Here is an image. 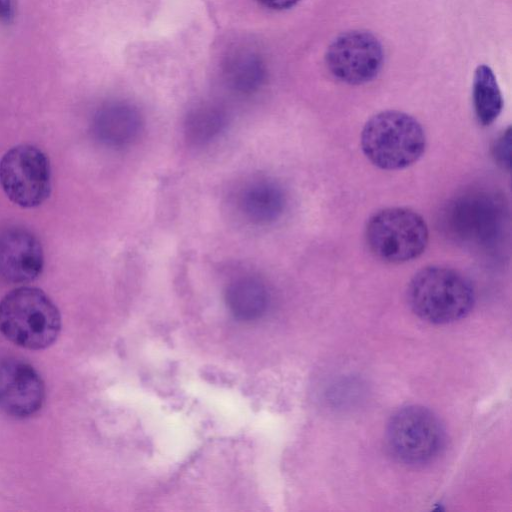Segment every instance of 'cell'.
Returning a JSON list of instances; mask_svg holds the SVG:
<instances>
[{
	"label": "cell",
	"mask_w": 512,
	"mask_h": 512,
	"mask_svg": "<svg viewBox=\"0 0 512 512\" xmlns=\"http://www.w3.org/2000/svg\"><path fill=\"white\" fill-rule=\"evenodd\" d=\"M60 330L59 310L39 288L20 286L0 300V332L15 345L42 350L57 340Z\"/></svg>",
	"instance_id": "1"
},
{
	"label": "cell",
	"mask_w": 512,
	"mask_h": 512,
	"mask_svg": "<svg viewBox=\"0 0 512 512\" xmlns=\"http://www.w3.org/2000/svg\"><path fill=\"white\" fill-rule=\"evenodd\" d=\"M406 295L411 310L434 324L462 319L475 301L473 286L463 274L435 265L422 268L411 278Z\"/></svg>",
	"instance_id": "2"
},
{
	"label": "cell",
	"mask_w": 512,
	"mask_h": 512,
	"mask_svg": "<svg viewBox=\"0 0 512 512\" xmlns=\"http://www.w3.org/2000/svg\"><path fill=\"white\" fill-rule=\"evenodd\" d=\"M366 158L383 170H401L417 162L425 152L426 135L411 115L386 110L373 115L361 132Z\"/></svg>",
	"instance_id": "3"
},
{
	"label": "cell",
	"mask_w": 512,
	"mask_h": 512,
	"mask_svg": "<svg viewBox=\"0 0 512 512\" xmlns=\"http://www.w3.org/2000/svg\"><path fill=\"white\" fill-rule=\"evenodd\" d=\"M428 227L420 214L405 207H389L370 216L365 241L379 260L400 264L418 258L428 244Z\"/></svg>",
	"instance_id": "4"
},
{
	"label": "cell",
	"mask_w": 512,
	"mask_h": 512,
	"mask_svg": "<svg viewBox=\"0 0 512 512\" xmlns=\"http://www.w3.org/2000/svg\"><path fill=\"white\" fill-rule=\"evenodd\" d=\"M0 185L9 200L22 208L42 205L50 196L51 167L46 154L31 144H19L0 159Z\"/></svg>",
	"instance_id": "5"
},
{
	"label": "cell",
	"mask_w": 512,
	"mask_h": 512,
	"mask_svg": "<svg viewBox=\"0 0 512 512\" xmlns=\"http://www.w3.org/2000/svg\"><path fill=\"white\" fill-rule=\"evenodd\" d=\"M390 451L406 464H424L443 448L445 432L438 417L429 409L409 405L390 418L386 432Z\"/></svg>",
	"instance_id": "6"
},
{
	"label": "cell",
	"mask_w": 512,
	"mask_h": 512,
	"mask_svg": "<svg viewBox=\"0 0 512 512\" xmlns=\"http://www.w3.org/2000/svg\"><path fill=\"white\" fill-rule=\"evenodd\" d=\"M380 41L369 31L350 30L337 36L328 46L325 63L337 80L361 85L373 80L383 65Z\"/></svg>",
	"instance_id": "7"
},
{
	"label": "cell",
	"mask_w": 512,
	"mask_h": 512,
	"mask_svg": "<svg viewBox=\"0 0 512 512\" xmlns=\"http://www.w3.org/2000/svg\"><path fill=\"white\" fill-rule=\"evenodd\" d=\"M45 399V386L39 373L15 358L0 360V409L26 418L36 414Z\"/></svg>",
	"instance_id": "8"
},
{
	"label": "cell",
	"mask_w": 512,
	"mask_h": 512,
	"mask_svg": "<svg viewBox=\"0 0 512 512\" xmlns=\"http://www.w3.org/2000/svg\"><path fill=\"white\" fill-rule=\"evenodd\" d=\"M44 268V253L38 238L29 230L8 228L0 233V277L10 283L36 280Z\"/></svg>",
	"instance_id": "9"
},
{
	"label": "cell",
	"mask_w": 512,
	"mask_h": 512,
	"mask_svg": "<svg viewBox=\"0 0 512 512\" xmlns=\"http://www.w3.org/2000/svg\"><path fill=\"white\" fill-rule=\"evenodd\" d=\"M448 223L457 237L469 241H484L492 236L500 220L497 202L485 195H469L452 204Z\"/></svg>",
	"instance_id": "10"
},
{
	"label": "cell",
	"mask_w": 512,
	"mask_h": 512,
	"mask_svg": "<svg viewBox=\"0 0 512 512\" xmlns=\"http://www.w3.org/2000/svg\"><path fill=\"white\" fill-rule=\"evenodd\" d=\"M142 119L133 106L113 103L100 109L93 120L95 136L111 147L130 144L141 131Z\"/></svg>",
	"instance_id": "11"
},
{
	"label": "cell",
	"mask_w": 512,
	"mask_h": 512,
	"mask_svg": "<svg viewBox=\"0 0 512 512\" xmlns=\"http://www.w3.org/2000/svg\"><path fill=\"white\" fill-rule=\"evenodd\" d=\"M226 302L236 318L250 321L264 314L268 304V294L261 281L244 277L229 285L226 291Z\"/></svg>",
	"instance_id": "12"
},
{
	"label": "cell",
	"mask_w": 512,
	"mask_h": 512,
	"mask_svg": "<svg viewBox=\"0 0 512 512\" xmlns=\"http://www.w3.org/2000/svg\"><path fill=\"white\" fill-rule=\"evenodd\" d=\"M473 104L476 118L483 126L491 125L502 111V94L492 69L487 65H479L475 70Z\"/></svg>",
	"instance_id": "13"
},
{
	"label": "cell",
	"mask_w": 512,
	"mask_h": 512,
	"mask_svg": "<svg viewBox=\"0 0 512 512\" xmlns=\"http://www.w3.org/2000/svg\"><path fill=\"white\" fill-rule=\"evenodd\" d=\"M242 205L250 221L256 224H267L281 215L285 198L277 185L262 182L252 185L245 192Z\"/></svg>",
	"instance_id": "14"
},
{
	"label": "cell",
	"mask_w": 512,
	"mask_h": 512,
	"mask_svg": "<svg viewBox=\"0 0 512 512\" xmlns=\"http://www.w3.org/2000/svg\"><path fill=\"white\" fill-rule=\"evenodd\" d=\"M225 114L213 106L199 107L189 113L184 124L186 139L194 145L210 142L223 130Z\"/></svg>",
	"instance_id": "15"
},
{
	"label": "cell",
	"mask_w": 512,
	"mask_h": 512,
	"mask_svg": "<svg viewBox=\"0 0 512 512\" xmlns=\"http://www.w3.org/2000/svg\"><path fill=\"white\" fill-rule=\"evenodd\" d=\"M511 129L507 128L494 142L492 153L495 161L504 169L510 168Z\"/></svg>",
	"instance_id": "16"
},
{
	"label": "cell",
	"mask_w": 512,
	"mask_h": 512,
	"mask_svg": "<svg viewBox=\"0 0 512 512\" xmlns=\"http://www.w3.org/2000/svg\"><path fill=\"white\" fill-rule=\"evenodd\" d=\"M261 5L272 10H286L295 6L300 0H256Z\"/></svg>",
	"instance_id": "17"
},
{
	"label": "cell",
	"mask_w": 512,
	"mask_h": 512,
	"mask_svg": "<svg viewBox=\"0 0 512 512\" xmlns=\"http://www.w3.org/2000/svg\"><path fill=\"white\" fill-rule=\"evenodd\" d=\"M12 13V0H0V19H8Z\"/></svg>",
	"instance_id": "18"
}]
</instances>
